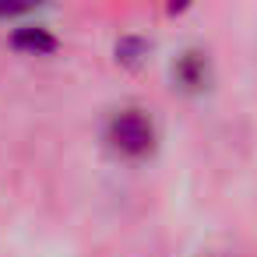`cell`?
<instances>
[{"label":"cell","mask_w":257,"mask_h":257,"mask_svg":"<svg viewBox=\"0 0 257 257\" xmlns=\"http://www.w3.org/2000/svg\"><path fill=\"white\" fill-rule=\"evenodd\" d=\"M113 145L120 152H131V155H141L148 145H152V127L141 113H123L113 120V131H109Z\"/></svg>","instance_id":"obj_1"}]
</instances>
